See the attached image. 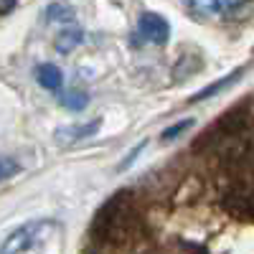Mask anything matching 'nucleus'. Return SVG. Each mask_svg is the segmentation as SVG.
<instances>
[{"mask_svg": "<svg viewBox=\"0 0 254 254\" xmlns=\"http://www.w3.org/2000/svg\"><path fill=\"white\" fill-rule=\"evenodd\" d=\"M13 171H18V165L15 163H8V160H0V181H3L8 173H13Z\"/></svg>", "mask_w": 254, "mask_h": 254, "instance_id": "12", "label": "nucleus"}, {"mask_svg": "<svg viewBox=\"0 0 254 254\" xmlns=\"http://www.w3.org/2000/svg\"><path fill=\"white\" fill-rule=\"evenodd\" d=\"M46 20L49 23H69V20H74V10L64 3H51L46 8Z\"/></svg>", "mask_w": 254, "mask_h": 254, "instance_id": "8", "label": "nucleus"}, {"mask_svg": "<svg viewBox=\"0 0 254 254\" xmlns=\"http://www.w3.org/2000/svg\"><path fill=\"white\" fill-rule=\"evenodd\" d=\"M84 41V31L79 26H66V28H61L54 38V49L59 54H71L79 44Z\"/></svg>", "mask_w": 254, "mask_h": 254, "instance_id": "6", "label": "nucleus"}, {"mask_svg": "<svg viewBox=\"0 0 254 254\" xmlns=\"http://www.w3.org/2000/svg\"><path fill=\"white\" fill-rule=\"evenodd\" d=\"M242 74H244V69H237V71H231L229 76H224V79H219L216 84H211V87H206V89H201L196 97H190V102H203V99H208V97H214V94H219L221 89H226V87H231V84H237L239 79H242Z\"/></svg>", "mask_w": 254, "mask_h": 254, "instance_id": "7", "label": "nucleus"}, {"mask_svg": "<svg viewBox=\"0 0 254 254\" xmlns=\"http://www.w3.org/2000/svg\"><path fill=\"white\" fill-rule=\"evenodd\" d=\"M137 33L155 46H165L171 38V23L158 13H142L137 20Z\"/></svg>", "mask_w": 254, "mask_h": 254, "instance_id": "3", "label": "nucleus"}, {"mask_svg": "<svg viewBox=\"0 0 254 254\" xmlns=\"http://www.w3.org/2000/svg\"><path fill=\"white\" fill-rule=\"evenodd\" d=\"M99 120H94V122H87V125H71V127H59L56 130V142H61V145H71V142H76V140H84V137H89V135H94L97 130H99Z\"/></svg>", "mask_w": 254, "mask_h": 254, "instance_id": "4", "label": "nucleus"}, {"mask_svg": "<svg viewBox=\"0 0 254 254\" xmlns=\"http://www.w3.org/2000/svg\"><path fill=\"white\" fill-rule=\"evenodd\" d=\"M188 127H193V120H181V122H176L173 127H168V130L163 132V142H171V140H176V137H181V132H186Z\"/></svg>", "mask_w": 254, "mask_h": 254, "instance_id": "10", "label": "nucleus"}, {"mask_svg": "<svg viewBox=\"0 0 254 254\" xmlns=\"http://www.w3.org/2000/svg\"><path fill=\"white\" fill-rule=\"evenodd\" d=\"M36 81L49 92H61L64 87V74L56 64H38L36 66Z\"/></svg>", "mask_w": 254, "mask_h": 254, "instance_id": "5", "label": "nucleus"}, {"mask_svg": "<svg viewBox=\"0 0 254 254\" xmlns=\"http://www.w3.org/2000/svg\"><path fill=\"white\" fill-rule=\"evenodd\" d=\"M15 8V0H0V15H5Z\"/></svg>", "mask_w": 254, "mask_h": 254, "instance_id": "13", "label": "nucleus"}, {"mask_svg": "<svg viewBox=\"0 0 254 254\" xmlns=\"http://www.w3.org/2000/svg\"><path fill=\"white\" fill-rule=\"evenodd\" d=\"M51 229H54V224H49V221H28L23 226H18L13 234L0 244V252H28L41 239H46V234Z\"/></svg>", "mask_w": 254, "mask_h": 254, "instance_id": "2", "label": "nucleus"}, {"mask_svg": "<svg viewBox=\"0 0 254 254\" xmlns=\"http://www.w3.org/2000/svg\"><path fill=\"white\" fill-rule=\"evenodd\" d=\"M61 104L66 110H71V112H81L89 104V94L87 92H79V89L76 92H66V94L61 97Z\"/></svg>", "mask_w": 254, "mask_h": 254, "instance_id": "9", "label": "nucleus"}, {"mask_svg": "<svg viewBox=\"0 0 254 254\" xmlns=\"http://www.w3.org/2000/svg\"><path fill=\"white\" fill-rule=\"evenodd\" d=\"M181 3L193 15H201V18H211V15L237 18L252 10V0H181Z\"/></svg>", "mask_w": 254, "mask_h": 254, "instance_id": "1", "label": "nucleus"}, {"mask_svg": "<svg viewBox=\"0 0 254 254\" xmlns=\"http://www.w3.org/2000/svg\"><path fill=\"white\" fill-rule=\"evenodd\" d=\"M145 145H147V140H142V142H137V147H135V150H132L130 155H127V158H125V160L120 163V171H125V168H130V165L135 163V158H137V153L142 150V147H145Z\"/></svg>", "mask_w": 254, "mask_h": 254, "instance_id": "11", "label": "nucleus"}]
</instances>
